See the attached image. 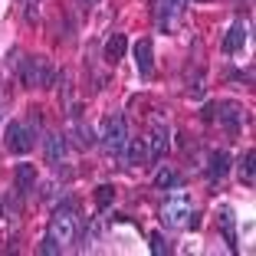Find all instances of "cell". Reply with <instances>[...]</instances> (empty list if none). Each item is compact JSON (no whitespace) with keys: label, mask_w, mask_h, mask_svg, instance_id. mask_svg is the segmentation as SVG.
<instances>
[{"label":"cell","mask_w":256,"mask_h":256,"mask_svg":"<svg viewBox=\"0 0 256 256\" xmlns=\"http://www.w3.org/2000/svg\"><path fill=\"white\" fill-rule=\"evenodd\" d=\"M125 161L128 164H144V158H148V148H144L142 138H132V142H125Z\"/></svg>","instance_id":"obj_13"},{"label":"cell","mask_w":256,"mask_h":256,"mask_svg":"<svg viewBox=\"0 0 256 256\" xmlns=\"http://www.w3.org/2000/svg\"><path fill=\"white\" fill-rule=\"evenodd\" d=\"M60 250H62V246L53 240V236H46V240H43V253H50V256H53V253H60Z\"/></svg>","instance_id":"obj_21"},{"label":"cell","mask_w":256,"mask_h":256,"mask_svg":"<svg viewBox=\"0 0 256 256\" xmlns=\"http://www.w3.org/2000/svg\"><path fill=\"white\" fill-rule=\"evenodd\" d=\"M220 122H224V128L230 132V135H236L240 132V122H243V112H240V106H234V102H226V106H220Z\"/></svg>","instance_id":"obj_8"},{"label":"cell","mask_w":256,"mask_h":256,"mask_svg":"<svg viewBox=\"0 0 256 256\" xmlns=\"http://www.w3.org/2000/svg\"><path fill=\"white\" fill-rule=\"evenodd\" d=\"M112 200H115V188H112V184H102V188H96V207H98V210H106Z\"/></svg>","instance_id":"obj_18"},{"label":"cell","mask_w":256,"mask_h":256,"mask_svg":"<svg viewBox=\"0 0 256 256\" xmlns=\"http://www.w3.org/2000/svg\"><path fill=\"white\" fill-rule=\"evenodd\" d=\"M220 230H224V240L230 250H236V230H234V210L230 207H220Z\"/></svg>","instance_id":"obj_12"},{"label":"cell","mask_w":256,"mask_h":256,"mask_svg":"<svg viewBox=\"0 0 256 256\" xmlns=\"http://www.w3.org/2000/svg\"><path fill=\"white\" fill-rule=\"evenodd\" d=\"M62 154H66V142H62V135H46V161L50 164H60L62 161Z\"/></svg>","instance_id":"obj_11"},{"label":"cell","mask_w":256,"mask_h":256,"mask_svg":"<svg viewBox=\"0 0 256 256\" xmlns=\"http://www.w3.org/2000/svg\"><path fill=\"white\" fill-rule=\"evenodd\" d=\"M125 142H128L125 118H122V115H108V118L102 122V144L108 148V154H122Z\"/></svg>","instance_id":"obj_3"},{"label":"cell","mask_w":256,"mask_h":256,"mask_svg":"<svg viewBox=\"0 0 256 256\" xmlns=\"http://www.w3.org/2000/svg\"><path fill=\"white\" fill-rule=\"evenodd\" d=\"M76 4H82V7H92V4H96V0H76Z\"/></svg>","instance_id":"obj_22"},{"label":"cell","mask_w":256,"mask_h":256,"mask_svg":"<svg viewBox=\"0 0 256 256\" xmlns=\"http://www.w3.org/2000/svg\"><path fill=\"white\" fill-rule=\"evenodd\" d=\"M20 82L26 86V89H53L56 86V69L50 66V60H43V56H30V60H23L20 66Z\"/></svg>","instance_id":"obj_1"},{"label":"cell","mask_w":256,"mask_h":256,"mask_svg":"<svg viewBox=\"0 0 256 256\" xmlns=\"http://www.w3.org/2000/svg\"><path fill=\"white\" fill-rule=\"evenodd\" d=\"M151 250H154V253H164V236H161V234H151Z\"/></svg>","instance_id":"obj_20"},{"label":"cell","mask_w":256,"mask_h":256,"mask_svg":"<svg viewBox=\"0 0 256 256\" xmlns=\"http://www.w3.org/2000/svg\"><path fill=\"white\" fill-rule=\"evenodd\" d=\"M243 43H246V26H243V23H234L230 33L224 36V53H236V50H243Z\"/></svg>","instance_id":"obj_9"},{"label":"cell","mask_w":256,"mask_h":256,"mask_svg":"<svg viewBox=\"0 0 256 256\" xmlns=\"http://www.w3.org/2000/svg\"><path fill=\"white\" fill-rule=\"evenodd\" d=\"M197 4H207V0H197Z\"/></svg>","instance_id":"obj_23"},{"label":"cell","mask_w":256,"mask_h":256,"mask_svg":"<svg viewBox=\"0 0 256 256\" xmlns=\"http://www.w3.org/2000/svg\"><path fill=\"white\" fill-rule=\"evenodd\" d=\"M50 236H53L60 246L76 236V204L72 200H62L60 207H56L53 220H50Z\"/></svg>","instance_id":"obj_2"},{"label":"cell","mask_w":256,"mask_h":256,"mask_svg":"<svg viewBox=\"0 0 256 256\" xmlns=\"http://www.w3.org/2000/svg\"><path fill=\"white\" fill-rule=\"evenodd\" d=\"M125 50H128V40L122 36V33H112V36H108V43H106V62H118L122 56H125Z\"/></svg>","instance_id":"obj_10"},{"label":"cell","mask_w":256,"mask_h":256,"mask_svg":"<svg viewBox=\"0 0 256 256\" xmlns=\"http://www.w3.org/2000/svg\"><path fill=\"white\" fill-rule=\"evenodd\" d=\"M253 148L246 151V154H243V161H240V178H243V184H246V188H253Z\"/></svg>","instance_id":"obj_17"},{"label":"cell","mask_w":256,"mask_h":256,"mask_svg":"<svg viewBox=\"0 0 256 256\" xmlns=\"http://www.w3.org/2000/svg\"><path fill=\"white\" fill-rule=\"evenodd\" d=\"M135 62L142 76H151V69H154V46H151V40H138L135 43Z\"/></svg>","instance_id":"obj_7"},{"label":"cell","mask_w":256,"mask_h":256,"mask_svg":"<svg viewBox=\"0 0 256 256\" xmlns=\"http://www.w3.org/2000/svg\"><path fill=\"white\" fill-rule=\"evenodd\" d=\"M190 217V200L188 197H171V200L164 204V210H161V220H164L168 226H184Z\"/></svg>","instance_id":"obj_5"},{"label":"cell","mask_w":256,"mask_h":256,"mask_svg":"<svg viewBox=\"0 0 256 256\" xmlns=\"http://www.w3.org/2000/svg\"><path fill=\"white\" fill-rule=\"evenodd\" d=\"M168 128L161 125V122H154V125H151V138H148V158H164V151H168Z\"/></svg>","instance_id":"obj_6"},{"label":"cell","mask_w":256,"mask_h":256,"mask_svg":"<svg viewBox=\"0 0 256 256\" xmlns=\"http://www.w3.org/2000/svg\"><path fill=\"white\" fill-rule=\"evenodd\" d=\"M36 181V168L33 164H20L16 168V190H30Z\"/></svg>","instance_id":"obj_15"},{"label":"cell","mask_w":256,"mask_h":256,"mask_svg":"<svg viewBox=\"0 0 256 256\" xmlns=\"http://www.w3.org/2000/svg\"><path fill=\"white\" fill-rule=\"evenodd\" d=\"M7 148L14 154H26L33 148V128L23 125V122H10L7 125Z\"/></svg>","instance_id":"obj_4"},{"label":"cell","mask_w":256,"mask_h":256,"mask_svg":"<svg viewBox=\"0 0 256 256\" xmlns=\"http://www.w3.org/2000/svg\"><path fill=\"white\" fill-rule=\"evenodd\" d=\"M154 184H158V188H178V184H181V178H178L174 171H168V168H164V171L154 174Z\"/></svg>","instance_id":"obj_19"},{"label":"cell","mask_w":256,"mask_h":256,"mask_svg":"<svg viewBox=\"0 0 256 256\" xmlns=\"http://www.w3.org/2000/svg\"><path fill=\"white\" fill-rule=\"evenodd\" d=\"M72 142H76V148H92V144H96V135H92L89 125H76L72 128Z\"/></svg>","instance_id":"obj_16"},{"label":"cell","mask_w":256,"mask_h":256,"mask_svg":"<svg viewBox=\"0 0 256 256\" xmlns=\"http://www.w3.org/2000/svg\"><path fill=\"white\" fill-rule=\"evenodd\" d=\"M226 168H230V154H226V151H214L210 154V178H224L226 174Z\"/></svg>","instance_id":"obj_14"}]
</instances>
